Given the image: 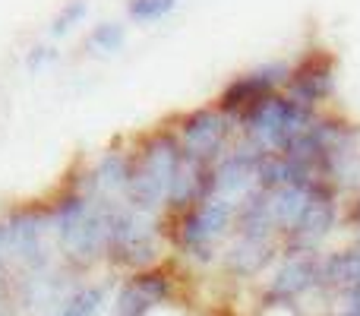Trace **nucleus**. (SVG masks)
<instances>
[{
	"mask_svg": "<svg viewBox=\"0 0 360 316\" xmlns=\"http://www.w3.org/2000/svg\"><path fill=\"white\" fill-rule=\"evenodd\" d=\"M114 206L117 203H105V199L86 193L76 180L70 190L60 193L54 209L48 212L54 241L60 247V260H67L76 269H86L98 263L101 256H108Z\"/></svg>",
	"mask_w": 360,
	"mask_h": 316,
	"instance_id": "1",
	"label": "nucleus"
},
{
	"mask_svg": "<svg viewBox=\"0 0 360 316\" xmlns=\"http://www.w3.org/2000/svg\"><path fill=\"white\" fill-rule=\"evenodd\" d=\"M184 146L174 133H155L149 137L136 152V168H133V180H130V193L127 203L139 206L149 212H162L168 206L171 187L174 177L184 165Z\"/></svg>",
	"mask_w": 360,
	"mask_h": 316,
	"instance_id": "2",
	"label": "nucleus"
},
{
	"mask_svg": "<svg viewBox=\"0 0 360 316\" xmlns=\"http://www.w3.org/2000/svg\"><path fill=\"white\" fill-rule=\"evenodd\" d=\"M237 212H240V203L209 193L202 203L184 212L174 237L177 250L190 263H215L221 253V244L228 241L231 228L237 225Z\"/></svg>",
	"mask_w": 360,
	"mask_h": 316,
	"instance_id": "3",
	"label": "nucleus"
},
{
	"mask_svg": "<svg viewBox=\"0 0 360 316\" xmlns=\"http://www.w3.org/2000/svg\"><path fill=\"white\" fill-rule=\"evenodd\" d=\"M162 244V212L139 209L133 203H117L111 218L108 260L130 272H146L158 260Z\"/></svg>",
	"mask_w": 360,
	"mask_h": 316,
	"instance_id": "4",
	"label": "nucleus"
},
{
	"mask_svg": "<svg viewBox=\"0 0 360 316\" xmlns=\"http://www.w3.org/2000/svg\"><path fill=\"white\" fill-rule=\"evenodd\" d=\"M313 120H316V111H310V108L297 105L294 99H288L285 92H278L262 99L259 105H253L237 124L247 133V143H253L266 156H278L294 139L304 137Z\"/></svg>",
	"mask_w": 360,
	"mask_h": 316,
	"instance_id": "5",
	"label": "nucleus"
},
{
	"mask_svg": "<svg viewBox=\"0 0 360 316\" xmlns=\"http://www.w3.org/2000/svg\"><path fill=\"white\" fill-rule=\"evenodd\" d=\"M237 130V120L228 118L221 108H199L180 120L177 139L184 146V156L202 161V165H218L231 152V137Z\"/></svg>",
	"mask_w": 360,
	"mask_h": 316,
	"instance_id": "6",
	"label": "nucleus"
},
{
	"mask_svg": "<svg viewBox=\"0 0 360 316\" xmlns=\"http://www.w3.org/2000/svg\"><path fill=\"white\" fill-rule=\"evenodd\" d=\"M310 294H323V256L285 253L266 282V304H304Z\"/></svg>",
	"mask_w": 360,
	"mask_h": 316,
	"instance_id": "7",
	"label": "nucleus"
},
{
	"mask_svg": "<svg viewBox=\"0 0 360 316\" xmlns=\"http://www.w3.org/2000/svg\"><path fill=\"white\" fill-rule=\"evenodd\" d=\"M288 80H291V67H288V63H281V61L262 63V67H256V70H250V73L237 76V80L221 92L218 108H221L228 118L240 120L243 114H247L253 105H259L262 99L278 95L281 89L288 86Z\"/></svg>",
	"mask_w": 360,
	"mask_h": 316,
	"instance_id": "8",
	"label": "nucleus"
},
{
	"mask_svg": "<svg viewBox=\"0 0 360 316\" xmlns=\"http://www.w3.org/2000/svg\"><path fill=\"white\" fill-rule=\"evenodd\" d=\"M174 294L168 272L158 269H146V272H133L114 288L108 316H152L158 307H165Z\"/></svg>",
	"mask_w": 360,
	"mask_h": 316,
	"instance_id": "9",
	"label": "nucleus"
},
{
	"mask_svg": "<svg viewBox=\"0 0 360 316\" xmlns=\"http://www.w3.org/2000/svg\"><path fill=\"white\" fill-rule=\"evenodd\" d=\"M266 161V152L253 143L234 146L218 165H212V190L218 196H228L234 203H243L259 187V168Z\"/></svg>",
	"mask_w": 360,
	"mask_h": 316,
	"instance_id": "10",
	"label": "nucleus"
},
{
	"mask_svg": "<svg viewBox=\"0 0 360 316\" xmlns=\"http://www.w3.org/2000/svg\"><path fill=\"white\" fill-rule=\"evenodd\" d=\"M133 168H136V156L124 149H108L82 177H76V184L105 203H127Z\"/></svg>",
	"mask_w": 360,
	"mask_h": 316,
	"instance_id": "11",
	"label": "nucleus"
},
{
	"mask_svg": "<svg viewBox=\"0 0 360 316\" xmlns=\"http://www.w3.org/2000/svg\"><path fill=\"white\" fill-rule=\"evenodd\" d=\"M332 92H335V63L326 54H310L307 61H300L285 86L288 99H294L310 111H316Z\"/></svg>",
	"mask_w": 360,
	"mask_h": 316,
	"instance_id": "12",
	"label": "nucleus"
},
{
	"mask_svg": "<svg viewBox=\"0 0 360 316\" xmlns=\"http://www.w3.org/2000/svg\"><path fill=\"white\" fill-rule=\"evenodd\" d=\"M278 256V241L234 234L231 244L221 250V266L231 279H259Z\"/></svg>",
	"mask_w": 360,
	"mask_h": 316,
	"instance_id": "13",
	"label": "nucleus"
},
{
	"mask_svg": "<svg viewBox=\"0 0 360 316\" xmlns=\"http://www.w3.org/2000/svg\"><path fill=\"white\" fill-rule=\"evenodd\" d=\"M114 288H117L114 282H79L70 288L51 316H108Z\"/></svg>",
	"mask_w": 360,
	"mask_h": 316,
	"instance_id": "14",
	"label": "nucleus"
},
{
	"mask_svg": "<svg viewBox=\"0 0 360 316\" xmlns=\"http://www.w3.org/2000/svg\"><path fill=\"white\" fill-rule=\"evenodd\" d=\"M124 44H127V25L111 23V19L98 23L86 38L89 54H95V57H111V54H117Z\"/></svg>",
	"mask_w": 360,
	"mask_h": 316,
	"instance_id": "15",
	"label": "nucleus"
},
{
	"mask_svg": "<svg viewBox=\"0 0 360 316\" xmlns=\"http://www.w3.org/2000/svg\"><path fill=\"white\" fill-rule=\"evenodd\" d=\"M177 10V0H127V16L133 23H162Z\"/></svg>",
	"mask_w": 360,
	"mask_h": 316,
	"instance_id": "16",
	"label": "nucleus"
},
{
	"mask_svg": "<svg viewBox=\"0 0 360 316\" xmlns=\"http://www.w3.org/2000/svg\"><path fill=\"white\" fill-rule=\"evenodd\" d=\"M86 16H89V0H67V4L57 10L54 23H51V38L70 35L76 25H82V19Z\"/></svg>",
	"mask_w": 360,
	"mask_h": 316,
	"instance_id": "17",
	"label": "nucleus"
},
{
	"mask_svg": "<svg viewBox=\"0 0 360 316\" xmlns=\"http://www.w3.org/2000/svg\"><path fill=\"white\" fill-rule=\"evenodd\" d=\"M54 57H57V51H54V48H48V44L41 48V44H38L35 54H32V67H44V63H51Z\"/></svg>",
	"mask_w": 360,
	"mask_h": 316,
	"instance_id": "18",
	"label": "nucleus"
},
{
	"mask_svg": "<svg viewBox=\"0 0 360 316\" xmlns=\"http://www.w3.org/2000/svg\"><path fill=\"white\" fill-rule=\"evenodd\" d=\"M351 222H354V228L360 231V193H357V199H354V206H351Z\"/></svg>",
	"mask_w": 360,
	"mask_h": 316,
	"instance_id": "19",
	"label": "nucleus"
}]
</instances>
